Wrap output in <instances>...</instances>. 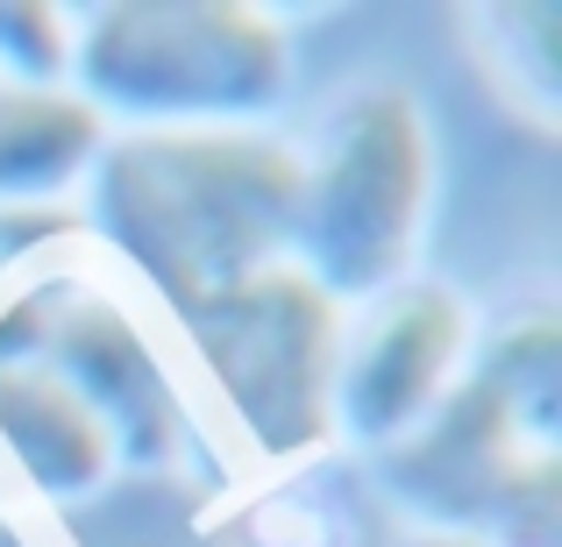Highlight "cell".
<instances>
[{
	"instance_id": "cell-1",
	"label": "cell",
	"mask_w": 562,
	"mask_h": 547,
	"mask_svg": "<svg viewBox=\"0 0 562 547\" xmlns=\"http://www.w3.org/2000/svg\"><path fill=\"white\" fill-rule=\"evenodd\" d=\"M86 220L165 314L292 263L300 150L263 128H128L86 171Z\"/></svg>"
},
{
	"instance_id": "cell-2",
	"label": "cell",
	"mask_w": 562,
	"mask_h": 547,
	"mask_svg": "<svg viewBox=\"0 0 562 547\" xmlns=\"http://www.w3.org/2000/svg\"><path fill=\"white\" fill-rule=\"evenodd\" d=\"M378 491L413 534L555 547L562 526V328L549 306L470 349L463 377L378 455Z\"/></svg>"
},
{
	"instance_id": "cell-3",
	"label": "cell",
	"mask_w": 562,
	"mask_h": 547,
	"mask_svg": "<svg viewBox=\"0 0 562 547\" xmlns=\"http://www.w3.org/2000/svg\"><path fill=\"white\" fill-rule=\"evenodd\" d=\"M71 93L122 128H257L292 100V36L249 0H114L71 14Z\"/></svg>"
},
{
	"instance_id": "cell-4",
	"label": "cell",
	"mask_w": 562,
	"mask_h": 547,
	"mask_svg": "<svg viewBox=\"0 0 562 547\" xmlns=\"http://www.w3.org/2000/svg\"><path fill=\"white\" fill-rule=\"evenodd\" d=\"M435 206V136L406 86H357L321 122L314 157H300L292 263L335 306H371L420 263Z\"/></svg>"
},
{
	"instance_id": "cell-5",
	"label": "cell",
	"mask_w": 562,
	"mask_h": 547,
	"mask_svg": "<svg viewBox=\"0 0 562 547\" xmlns=\"http://www.w3.org/2000/svg\"><path fill=\"white\" fill-rule=\"evenodd\" d=\"M186 349L214 377L221 406H228L235 434L263 455V463L292 469L335 448V356H342L349 314L300 271V263H271V271L243 277V285L214 292V299L171 314Z\"/></svg>"
},
{
	"instance_id": "cell-6",
	"label": "cell",
	"mask_w": 562,
	"mask_h": 547,
	"mask_svg": "<svg viewBox=\"0 0 562 547\" xmlns=\"http://www.w3.org/2000/svg\"><path fill=\"white\" fill-rule=\"evenodd\" d=\"M0 356L36 363L108 426L128 477H165L186 434V398L157 342L108 285L43 271L0 299Z\"/></svg>"
},
{
	"instance_id": "cell-7",
	"label": "cell",
	"mask_w": 562,
	"mask_h": 547,
	"mask_svg": "<svg viewBox=\"0 0 562 547\" xmlns=\"http://www.w3.org/2000/svg\"><path fill=\"white\" fill-rule=\"evenodd\" d=\"M470 349H477L470 299L441 277H406L384 299L357 306V320L342 328V356H335V441L363 455L406 441L449 398Z\"/></svg>"
},
{
	"instance_id": "cell-8",
	"label": "cell",
	"mask_w": 562,
	"mask_h": 547,
	"mask_svg": "<svg viewBox=\"0 0 562 547\" xmlns=\"http://www.w3.org/2000/svg\"><path fill=\"white\" fill-rule=\"evenodd\" d=\"M0 455L43 505H86L122 477L108 426L36 363L0 356Z\"/></svg>"
},
{
	"instance_id": "cell-9",
	"label": "cell",
	"mask_w": 562,
	"mask_h": 547,
	"mask_svg": "<svg viewBox=\"0 0 562 547\" xmlns=\"http://www.w3.org/2000/svg\"><path fill=\"white\" fill-rule=\"evenodd\" d=\"M100 143L108 122L71 86H0V220L79 192Z\"/></svg>"
},
{
	"instance_id": "cell-10",
	"label": "cell",
	"mask_w": 562,
	"mask_h": 547,
	"mask_svg": "<svg viewBox=\"0 0 562 547\" xmlns=\"http://www.w3.org/2000/svg\"><path fill=\"white\" fill-rule=\"evenodd\" d=\"M71 71V8L0 0V86H65Z\"/></svg>"
},
{
	"instance_id": "cell-11",
	"label": "cell",
	"mask_w": 562,
	"mask_h": 547,
	"mask_svg": "<svg viewBox=\"0 0 562 547\" xmlns=\"http://www.w3.org/2000/svg\"><path fill=\"white\" fill-rule=\"evenodd\" d=\"M406 547H498V540H441V534H413Z\"/></svg>"
}]
</instances>
